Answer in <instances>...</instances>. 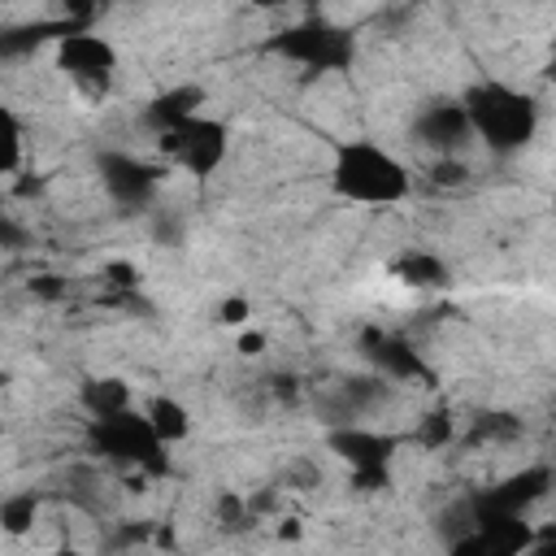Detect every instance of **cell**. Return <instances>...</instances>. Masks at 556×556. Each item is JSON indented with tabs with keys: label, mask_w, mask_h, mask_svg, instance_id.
<instances>
[{
	"label": "cell",
	"mask_w": 556,
	"mask_h": 556,
	"mask_svg": "<svg viewBox=\"0 0 556 556\" xmlns=\"http://www.w3.org/2000/svg\"><path fill=\"white\" fill-rule=\"evenodd\" d=\"M330 187L348 204L391 208V204L408 200L413 174L391 148H382L374 139H348L330 156Z\"/></svg>",
	"instance_id": "2"
},
{
	"label": "cell",
	"mask_w": 556,
	"mask_h": 556,
	"mask_svg": "<svg viewBox=\"0 0 556 556\" xmlns=\"http://www.w3.org/2000/svg\"><path fill=\"white\" fill-rule=\"evenodd\" d=\"M248 313H252V304L239 300V295L222 304V321H226V326H248Z\"/></svg>",
	"instance_id": "24"
},
{
	"label": "cell",
	"mask_w": 556,
	"mask_h": 556,
	"mask_svg": "<svg viewBox=\"0 0 556 556\" xmlns=\"http://www.w3.org/2000/svg\"><path fill=\"white\" fill-rule=\"evenodd\" d=\"M156 156L165 169L191 174V178H213L226 156H230V126L213 113H195L165 135H156Z\"/></svg>",
	"instance_id": "4"
},
{
	"label": "cell",
	"mask_w": 556,
	"mask_h": 556,
	"mask_svg": "<svg viewBox=\"0 0 556 556\" xmlns=\"http://www.w3.org/2000/svg\"><path fill=\"white\" fill-rule=\"evenodd\" d=\"M78 404L87 408V417H113V413L135 408V391H130V382L117 378V374H96V378L83 382Z\"/></svg>",
	"instance_id": "16"
},
{
	"label": "cell",
	"mask_w": 556,
	"mask_h": 556,
	"mask_svg": "<svg viewBox=\"0 0 556 556\" xmlns=\"http://www.w3.org/2000/svg\"><path fill=\"white\" fill-rule=\"evenodd\" d=\"M143 421L152 426V434L165 443V447H178V443H187L191 439V408L182 404V400H174V395H152L143 408Z\"/></svg>",
	"instance_id": "15"
},
{
	"label": "cell",
	"mask_w": 556,
	"mask_h": 556,
	"mask_svg": "<svg viewBox=\"0 0 556 556\" xmlns=\"http://www.w3.org/2000/svg\"><path fill=\"white\" fill-rule=\"evenodd\" d=\"M413 139L426 152H434V161L465 156V148L473 143V135H469V122H465L460 100H430V104H421L417 117H413Z\"/></svg>",
	"instance_id": "11"
},
{
	"label": "cell",
	"mask_w": 556,
	"mask_h": 556,
	"mask_svg": "<svg viewBox=\"0 0 556 556\" xmlns=\"http://www.w3.org/2000/svg\"><path fill=\"white\" fill-rule=\"evenodd\" d=\"M239 352L243 356H261L265 352V334L261 330H239Z\"/></svg>",
	"instance_id": "25"
},
{
	"label": "cell",
	"mask_w": 556,
	"mask_h": 556,
	"mask_svg": "<svg viewBox=\"0 0 556 556\" xmlns=\"http://www.w3.org/2000/svg\"><path fill=\"white\" fill-rule=\"evenodd\" d=\"M87 452L100 465H113L122 473H139V478H156L169 473V447L152 434V426L143 421L139 408L113 413V417H87Z\"/></svg>",
	"instance_id": "3"
},
{
	"label": "cell",
	"mask_w": 556,
	"mask_h": 556,
	"mask_svg": "<svg viewBox=\"0 0 556 556\" xmlns=\"http://www.w3.org/2000/svg\"><path fill=\"white\" fill-rule=\"evenodd\" d=\"M456 100L465 109L473 143H482L495 156H517L539 135V122H543L539 100L530 91L504 83V78H478Z\"/></svg>",
	"instance_id": "1"
},
{
	"label": "cell",
	"mask_w": 556,
	"mask_h": 556,
	"mask_svg": "<svg viewBox=\"0 0 556 556\" xmlns=\"http://www.w3.org/2000/svg\"><path fill=\"white\" fill-rule=\"evenodd\" d=\"M508 439V434H517V417H508V413H482V417H473V439Z\"/></svg>",
	"instance_id": "22"
},
{
	"label": "cell",
	"mask_w": 556,
	"mask_h": 556,
	"mask_svg": "<svg viewBox=\"0 0 556 556\" xmlns=\"http://www.w3.org/2000/svg\"><path fill=\"white\" fill-rule=\"evenodd\" d=\"M52 52H56V70L65 74V83H70L78 96L104 100V96L113 91V83H117V48H113L100 30L74 26L70 35H61V39L52 43Z\"/></svg>",
	"instance_id": "6"
},
{
	"label": "cell",
	"mask_w": 556,
	"mask_h": 556,
	"mask_svg": "<svg viewBox=\"0 0 556 556\" xmlns=\"http://www.w3.org/2000/svg\"><path fill=\"white\" fill-rule=\"evenodd\" d=\"M430 178L439 187H465L469 182V165H465V156H443V161L430 165Z\"/></svg>",
	"instance_id": "21"
},
{
	"label": "cell",
	"mask_w": 556,
	"mask_h": 556,
	"mask_svg": "<svg viewBox=\"0 0 556 556\" xmlns=\"http://www.w3.org/2000/svg\"><path fill=\"white\" fill-rule=\"evenodd\" d=\"M361 356L382 382H421V387L434 382V369L426 365V356L395 330H378V326L361 330Z\"/></svg>",
	"instance_id": "10"
},
{
	"label": "cell",
	"mask_w": 556,
	"mask_h": 556,
	"mask_svg": "<svg viewBox=\"0 0 556 556\" xmlns=\"http://www.w3.org/2000/svg\"><path fill=\"white\" fill-rule=\"evenodd\" d=\"M391 274H395V282H404V287H413V291H439V287H447V261L443 256H434V252H426V248H408V252H400L395 261H391Z\"/></svg>",
	"instance_id": "14"
},
{
	"label": "cell",
	"mask_w": 556,
	"mask_h": 556,
	"mask_svg": "<svg viewBox=\"0 0 556 556\" xmlns=\"http://www.w3.org/2000/svg\"><path fill=\"white\" fill-rule=\"evenodd\" d=\"M22 243H26V230H22V226L0 208V252H17Z\"/></svg>",
	"instance_id": "23"
},
{
	"label": "cell",
	"mask_w": 556,
	"mask_h": 556,
	"mask_svg": "<svg viewBox=\"0 0 556 556\" xmlns=\"http://www.w3.org/2000/svg\"><path fill=\"white\" fill-rule=\"evenodd\" d=\"M35 517H39V495L35 491H9L0 500V530L4 534H13V539L30 534L35 530Z\"/></svg>",
	"instance_id": "19"
},
{
	"label": "cell",
	"mask_w": 556,
	"mask_h": 556,
	"mask_svg": "<svg viewBox=\"0 0 556 556\" xmlns=\"http://www.w3.org/2000/svg\"><path fill=\"white\" fill-rule=\"evenodd\" d=\"M452 434H456L452 413H447V408H434V413H426V417L417 421L413 443H421V447H443V443H452Z\"/></svg>",
	"instance_id": "20"
},
{
	"label": "cell",
	"mask_w": 556,
	"mask_h": 556,
	"mask_svg": "<svg viewBox=\"0 0 556 556\" xmlns=\"http://www.w3.org/2000/svg\"><path fill=\"white\" fill-rule=\"evenodd\" d=\"M530 539L534 526L526 517H495L469 508V526L452 534L447 556H521Z\"/></svg>",
	"instance_id": "8"
},
{
	"label": "cell",
	"mask_w": 556,
	"mask_h": 556,
	"mask_svg": "<svg viewBox=\"0 0 556 556\" xmlns=\"http://www.w3.org/2000/svg\"><path fill=\"white\" fill-rule=\"evenodd\" d=\"M96 169H100V182H104L109 200L122 204V208H148L161 191V178H165L161 161H139L130 152H100Z\"/></svg>",
	"instance_id": "9"
},
{
	"label": "cell",
	"mask_w": 556,
	"mask_h": 556,
	"mask_svg": "<svg viewBox=\"0 0 556 556\" xmlns=\"http://www.w3.org/2000/svg\"><path fill=\"white\" fill-rule=\"evenodd\" d=\"M39 556H96V552H83V547H48Z\"/></svg>",
	"instance_id": "26"
},
{
	"label": "cell",
	"mask_w": 556,
	"mask_h": 556,
	"mask_svg": "<svg viewBox=\"0 0 556 556\" xmlns=\"http://www.w3.org/2000/svg\"><path fill=\"white\" fill-rule=\"evenodd\" d=\"M78 22L74 17H48V22H30V26H4L0 30V61L9 56H26L39 43H56L61 35H70Z\"/></svg>",
	"instance_id": "17"
},
{
	"label": "cell",
	"mask_w": 556,
	"mask_h": 556,
	"mask_svg": "<svg viewBox=\"0 0 556 556\" xmlns=\"http://www.w3.org/2000/svg\"><path fill=\"white\" fill-rule=\"evenodd\" d=\"M204 100H208L204 87H195V83H174V87H165V91H156V96L148 100L143 122H148L152 135H165L169 126H178V122L204 113Z\"/></svg>",
	"instance_id": "13"
},
{
	"label": "cell",
	"mask_w": 556,
	"mask_h": 556,
	"mask_svg": "<svg viewBox=\"0 0 556 556\" xmlns=\"http://www.w3.org/2000/svg\"><path fill=\"white\" fill-rule=\"evenodd\" d=\"M269 48H274L282 61L308 70V74H334V70H348L352 56H356V39H352V30L339 26V22H326V17H308V22H295V26L278 30V35L269 39Z\"/></svg>",
	"instance_id": "5"
},
{
	"label": "cell",
	"mask_w": 556,
	"mask_h": 556,
	"mask_svg": "<svg viewBox=\"0 0 556 556\" xmlns=\"http://www.w3.org/2000/svg\"><path fill=\"white\" fill-rule=\"evenodd\" d=\"M22 156H26V126H22V117L0 100V182L22 169Z\"/></svg>",
	"instance_id": "18"
},
{
	"label": "cell",
	"mask_w": 556,
	"mask_h": 556,
	"mask_svg": "<svg viewBox=\"0 0 556 556\" xmlns=\"http://www.w3.org/2000/svg\"><path fill=\"white\" fill-rule=\"evenodd\" d=\"M326 443L352 469V482L361 491H378V486L391 482V460H395V452H400L404 439L382 434V430H374V426L361 421V426H334V430H326Z\"/></svg>",
	"instance_id": "7"
},
{
	"label": "cell",
	"mask_w": 556,
	"mask_h": 556,
	"mask_svg": "<svg viewBox=\"0 0 556 556\" xmlns=\"http://www.w3.org/2000/svg\"><path fill=\"white\" fill-rule=\"evenodd\" d=\"M547 486H552V469H547V465H526L521 473H513V478H504V482H495V486H486V491L469 495L465 504H469L473 513L526 517V508H530L534 500H543V495H547Z\"/></svg>",
	"instance_id": "12"
}]
</instances>
